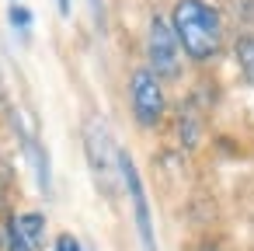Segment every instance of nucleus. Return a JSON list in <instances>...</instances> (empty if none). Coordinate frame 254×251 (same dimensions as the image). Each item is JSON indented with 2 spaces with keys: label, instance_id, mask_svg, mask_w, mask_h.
Listing matches in <instances>:
<instances>
[{
  "label": "nucleus",
  "instance_id": "f257e3e1",
  "mask_svg": "<svg viewBox=\"0 0 254 251\" xmlns=\"http://www.w3.org/2000/svg\"><path fill=\"white\" fill-rule=\"evenodd\" d=\"M171 28L181 53H188L195 63H205L223 49V18L205 0H178L171 11Z\"/></svg>",
  "mask_w": 254,
  "mask_h": 251
},
{
  "label": "nucleus",
  "instance_id": "f03ea898",
  "mask_svg": "<svg viewBox=\"0 0 254 251\" xmlns=\"http://www.w3.org/2000/svg\"><path fill=\"white\" fill-rule=\"evenodd\" d=\"M84 154H87V167L94 174V185L105 195H112L119 185V147H115L112 129L101 115L84 119Z\"/></svg>",
  "mask_w": 254,
  "mask_h": 251
},
{
  "label": "nucleus",
  "instance_id": "7ed1b4c3",
  "mask_svg": "<svg viewBox=\"0 0 254 251\" xmlns=\"http://www.w3.org/2000/svg\"><path fill=\"white\" fill-rule=\"evenodd\" d=\"M129 105H132V119L143 129H157L164 112H167V98H164V84L150 67L132 70L129 77Z\"/></svg>",
  "mask_w": 254,
  "mask_h": 251
},
{
  "label": "nucleus",
  "instance_id": "20e7f679",
  "mask_svg": "<svg viewBox=\"0 0 254 251\" xmlns=\"http://www.w3.org/2000/svg\"><path fill=\"white\" fill-rule=\"evenodd\" d=\"M119 181L129 192L132 202V220H136V234H139V248L143 251H157V234H153V213H150V199H146V185L139 178V167L132 161L129 150H119Z\"/></svg>",
  "mask_w": 254,
  "mask_h": 251
},
{
  "label": "nucleus",
  "instance_id": "39448f33",
  "mask_svg": "<svg viewBox=\"0 0 254 251\" xmlns=\"http://www.w3.org/2000/svg\"><path fill=\"white\" fill-rule=\"evenodd\" d=\"M146 56H150V70H153L160 81H174V77L181 74V46H178V35H174L171 21L160 18V14L150 18Z\"/></svg>",
  "mask_w": 254,
  "mask_h": 251
},
{
  "label": "nucleus",
  "instance_id": "423d86ee",
  "mask_svg": "<svg viewBox=\"0 0 254 251\" xmlns=\"http://www.w3.org/2000/svg\"><path fill=\"white\" fill-rule=\"evenodd\" d=\"M18 133H21L25 150H28V161H32V167H35V185H39V192L49 199V195H53V164H49V150H46V143H42L39 136L28 133V126H18Z\"/></svg>",
  "mask_w": 254,
  "mask_h": 251
},
{
  "label": "nucleus",
  "instance_id": "0eeeda50",
  "mask_svg": "<svg viewBox=\"0 0 254 251\" xmlns=\"http://www.w3.org/2000/svg\"><path fill=\"white\" fill-rule=\"evenodd\" d=\"M14 220V227H18V234L39 251V244H42V234H46V216L42 213H21V216H11Z\"/></svg>",
  "mask_w": 254,
  "mask_h": 251
},
{
  "label": "nucleus",
  "instance_id": "6e6552de",
  "mask_svg": "<svg viewBox=\"0 0 254 251\" xmlns=\"http://www.w3.org/2000/svg\"><path fill=\"white\" fill-rule=\"evenodd\" d=\"M233 56H237V67H240L244 81L254 84V35H240L233 42Z\"/></svg>",
  "mask_w": 254,
  "mask_h": 251
},
{
  "label": "nucleus",
  "instance_id": "1a4fd4ad",
  "mask_svg": "<svg viewBox=\"0 0 254 251\" xmlns=\"http://www.w3.org/2000/svg\"><path fill=\"white\" fill-rule=\"evenodd\" d=\"M178 136H181V143H185L188 150H191V147L198 143V136H202V119L191 112V105L178 115Z\"/></svg>",
  "mask_w": 254,
  "mask_h": 251
},
{
  "label": "nucleus",
  "instance_id": "9d476101",
  "mask_svg": "<svg viewBox=\"0 0 254 251\" xmlns=\"http://www.w3.org/2000/svg\"><path fill=\"white\" fill-rule=\"evenodd\" d=\"M7 21H11V28H18L21 35H28V32H32V11H28V7H21V4H11Z\"/></svg>",
  "mask_w": 254,
  "mask_h": 251
},
{
  "label": "nucleus",
  "instance_id": "9b49d317",
  "mask_svg": "<svg viewBox=\"0 0 254 251\" xmlns=\"http://www.w3.org/2000/svg\"><path fill=\"white\" fill-rule=\"evenodd\" d=\"M53 251H84V248H80V241L73 234H60L56 244H53Z\"/></svg>",
  "mask_w": 254,
  "mask_h": 251
},
{
  "label": "nucleus",
  "instance_id": "f8f14e48",
  "mask_svg": "<svg viewBox=\"0 0 254 251\" xmlns=\"http://www.w3.org/2000/svg\"><path fill=\"white\" fill-rule=\"evenodd\" d=\"M91 11H94V25L105 28V4H101V0H91Z\"/></svg>",
  "mask_w": 254,
  "mask_h": 251
},
{
  "label": "nucleus",
  "instance_id": "ddd939ff",
  "mask_svg": "<svg viewBox=\"0 0 254 251\" xmlns=\"http://www.w3.org/2000/svg\"><path fill=\"white\" fill-rule=\"evenodd\" d=\"M4 244H7V220L0 216V248H4Z\"/></svg>",
  "mask_w": 254,
  "mask_h": 251
},
{
  "label": "nucleus",
  "instance_id": "4468645a",
  "mask_svg": "<svg viewBox=\"0 0 254 251\" xmlns=\"http://www.w3.org/2000/svg\"><path fill=\"white\" fill-rule=\"evenodd\" d=\"M56 7H60L63 18H70V0H56Z\"/></svg>",
  "mask_w": 254,
  "mask_h": 251
},
{
  "label": "nucleus",
  "instance_id": "2eb2a0df",
  "mask_svg": "<svg viewBox=\"0 0 254 251\" xmlns=\"http://www.w3.org/2000/svg\"><path fill=\"white\" fill-rule=\"evenodd\" d=\"M198 251H226V248H219V244H205V248H198Z\"/></svg>",
  "mask_w": 254,
  "mask_h": 251
},
{
  "label": "nucleus",
  "instance_id": "dca6fc26",
  "mask_svg": "<svg viewBox=\"0 0 254 251\" xmlns=\"http://www.w3.org/2000/svg\"><path fill=\"white\" fill-rule=\"evenodd\" d=\"M0 98H4V81H0Z\"/></svg>",
  "mask_w": 254,
  "mask_h": 251
}]
</instances>
